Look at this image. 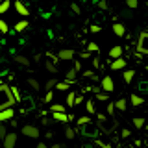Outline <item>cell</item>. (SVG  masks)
Listing matches in <instances>:
<instances>
[{"label": "cell", "mask_w": 148, "mask_h": 148, "mask_svg": "<svg viewBox=\"0 0 148 148\" xmlns=\"http://www.w3.org/2000/svg\"><path fill=\"white\" fill-rule=\"evenodd\" d=\"M85 111L89 115H96V102L95 100H85Z\"/></svg>", "instance_id": "obj_20"}, {"label": "cell", "mask_w": 148, "mask_h": 148, "mask_svg": "<svg viewBox=\"0 0 148 148\" xmlns=\"http://www.w3.org/2000/svg\"><path fill=\"white\" fill-rule=\"evenodd\" d=\"M9 8H11V2H9V0H4V2L0 4V13H2V15H6Z\"/></svg>", "instance_id": "obj_29"}, {"label": "cell", "mask_w": 148, "mask_h": 148, "mask_svg": "<svg viewBox=\"0 0 148 148\" xmlns=\"http://www.w3.org/2000/svg\"><path fill=\"white\" fill-rule=\"evenodd\" d=\"M83 76H85V78H91V80H96V72H95V71H91V69L83 71Z\"/></svg>", "instance_id": "obj_37"}, {"label": "cell", "mask_w": 148, "mask_h": 148, "mask_svg": "<svg viewBox=\"0 0 148 148\" xmlns=\"http://www.w3.org/2000/svg\"><path fill=\"white\" fill-rule=\"evenodd\" d=\"M145 128H146V132H148V122H146V124H145Z\"/></svg>", "instance_id": "obj_56"}, {"label": "cell", "mask_w": 148, "mask_h": 148, "mask_svg": "<svg viewBox=\"0 0 148 148\" xmlns=\"http://www.w3.org/2000/svg\"><path fill=\"white\" fill-rule=\"evenodd\" d=\"M58 82H59V80H56V78H48V80H46V82H45V89H46V91H50V89H54V87H56V85H58Z\"/></svg>", "instance_id": "obj_26"}, {"label": "cell", "mask_w": 148, "mask_h": 148, "mask_svg": "<svg viewBox=\"0 0 148 148\" xmlns=\"http://www.w3.org/2000/svg\"><path fill=\"white\" fill-rule=\"evenodd\" d=\"M28 87H32V91H39L41 89V83L35 80V78H28Z\"/></svg>", "instance_id": "obj_23"}, {"label": "cell", "mask_w": 148, "mask_h": 148, "mask_svg": "<svg viewBox=\"0 0 148 148\" xmlns=\"http://www.w3.org/2000/svg\"><path fill=\"white\" fill-rule=\"evenodd\" d=\"M139 91H141V92H146V91H148V83H141V87H139Z\"/></svg>", "instance_id": "obj_47"}, {"label": "cell", "mask_w": 148, "mask_h": 148, "mask_svg": "<svg viewBox=\"0 0 148 148\" xmlns=\"http://www.w3.org/2000/svg\"><path fill=\"white\" fill-rule=\"evenodd\" d=\"M135 71H133V69H128V71H124V74H122V78H124V83H128V85H130V83H132L133 82V78H135Z\"/></svg>", "instance_id": "obj_19"}, {"label": "cell", "mask_w": 148, "mask_h": 148, "mask_svg": "<svg viewBox=\"0 0 148 148\" xmlns=\"http://www.w3.org/2000/svg\"><path fill=\"white\" fill-rule=\"evenodd\" d=\"M120 69H126V59L117 58L111 61V71H120Z\"/></svg>", "instance_id": "obj_13"}, {"label": "cell", "mask_w": 148, "mask_h": 148, "mask_svg": "<svg viewBox=\"0 0 148 148\" xmlns=\"http://www.w3.org/2000/svg\"><path fill=\"white\" fill-rule=\"evenodd\" d=\"M13 8H15L17 15H21V17H28V15H30V6H28V4H24L22 0H15Z\"/></svg>", "instance_id": "obj_6"}, {"label": "cell", "mask_w": 148, "mask_h": 148, "mask_svg": "<svg viewBox=\"0 0 148 148\" xmlns=\"http://www.w3.org/2000/svg\"><path fill=\"white\" fill-rule=\"evenodd\" d=\"M130 135H132V132H130L128 128H122V130H120V137H122V139H128Z\"/></svg>", "instance_id": "obj_40"}, {"label": "cell", "mask_w": 148, "mask_h": 148, "mask_svg": "<svg viewBox=\"0 0 148 148\" xmlns=\"http://www.w3.org/2000/svg\"><path fill=\"white\" fill-rule=\"evenodd\" d=\"M56 89L58 91H67V89H71V82H58V85H56Z\"/></svg>", "instance_id": "obj_27"}, {"label": "cell", "mask_w": 148, "mask_h": 148, "mask_svg": "<svg viewBox=\"0 0 148 148\" xmlns=\"http://www.w3.org/2000/svg\"><path fill=\"white\" fill-rule=\"evenodd\" d=\"M50 148H67V146H65L63 143H56V145H52V146H50Z\"/></svg>", "instance_id": "obj_48"}, {"label": "cell", "mask_w": 148, "mask_h": 148, "mask_svg": "<svg viewBox=\"0 0 148 148\" xmlns=\"http://www.w3.org/2000/svg\"><path fill=\"white\" fill-rule=\"evenodd\" d=\"M41 58H43V56H41V54H35V58H34V61H41Z\"/></svg>", "instance_id": "obj_52"}, {"label": "cell", "mask_w": 148, "mask_h": 148, "mask_svg": "<svg viewBox=\"0 0 148 148\" xmlns=\"http://www.w3.org/2000/svg\"><path fill=\"white\" fill-rule=\"evenodd\" d=\"M100 87H102V91L113 92V91H115V82H113V78H111V76H104V78L100 80Z\"/></svg>", "instance_id": "obj_8"}, {"label": "cell", "mask_w": 148, "mask_h": 148, "mask_svg": "<svg viewBox=\"0 0 148 148\" xmlns=\"http://www.w3.org/2000/svg\"><path fill=\"white\" fill-rule=\"evenodd\" d=\"M91 2H92V4H96V6H98V2H100V0H91Z\"/></svg>", "instance_id": "obj_55"}, {"label": "cell", "mask_w": 148, "mask_h": 148, "mask_svg": "<svg viewBox=\"0 0 148 148\" xmlns=\"http://www.w3.org/2000/svg\"><path fill=\"white\" fill-rule=\"evenodd\" d=\"M137 52L148 56V32L139 34V39H137Z\"/></svg>", "instance_id": "obj_4"}, {"label": "cell", "mask_w": 148, "mask_h": 148, "mask_svg": "<svg viewBox=\"0 0 148 148\" xmlns=\"http://www.w3.org/2000/svg\"><path fill=\"white\" fill-rule=\"evenodd\" d=\"M52 120H54V119H52ZM52 120H50V119H46L45 115H43V119H41V124H43V126H50V122H52Z\"/></svg>", "instance_id": "obj_45"}, {"label": "cell", "mask_w": 148, "mask_h": 148, "mask_svg": "<svg viewBox=\"0 0 148 148\" xmlns=\"http://www.w3.org/2000/svg\"><path fill=\"white\" fill-rule=\"evenodd\" d=\"M45 69H46V71H48L50 74H56V72L59 71V69H58V65H56V61H54V59H45Z\"/></svg>", "instance_id": "obj_17"}, {"label": "cell", "mask_w": 148, "mask_h": 148, "mask_svg": "<svg viewBox=\"0 0 148 148\" xmlns=\"http://www.w3.org/2000/svg\"><path fill=\"white\" fill-rule=\"evenodd\" d=\"M132 122H133V126H135L137 130H141V128H145L146 120L143 119V117H133V119H132Z\"/></svg>", "instance_id": "obj_22"}, {"label": "cell", "mask_w": 148, "mask_h": 148, "mask_svg": "<svg viewBox=\"0 0 148 148\" xmlns=\"http://www.w3.org/2000/svg\"><path fill=\"white\" fill-rule=\"evenodd\" d=\"M0 96H2V100H0V109H8V108H13L15 104H18L15 95H13L11 85H8V83H0Z\"/></svg>", "instance_id": "obj_1"}, {"label": "cell", "mask_w": 148, "mask_h": 148, "mask_svg": "<svg viewBox=\"0 0 148 148\" xmlns=\"http://www.w3.org/2000/svg\"><path fill=\"white\" fill-rule=\"evenodd\" d=\"M106 111H108V115H111V117H113L115 111H117V104H115V102H109L108 108H106Z\"/></svg>", "instance_id": "obj_30"}, {"label": "cell", "mask_w": 148, "mask_h": 148, "mask_svg": "<svg viewBox=\"0 0 148 148\" xmlns=\"http://www.w3.org/2000/svg\"><path fill=\"white\" fill-rule=\"evenodd\" d=\"M67 108H65L63 104H52L50 106V111H52V113H56V111H65Z\"/></svg>", "instance_id": "obj_32"}, {"label": "cell", "mask_w": 148, "mask_h": 148, "mask_svg": "<svg viewBox=\"0 0 148 148\" xmlns=\"http://www.w3.org/2000/svg\"><path fill=\"white\" fill-rule=\"evenodd\" d=\"M30 26V22L26 21V18H22V21H18V22H15V26H13V30L17 32V34H22V32L26 30V28Z\"/></svg>", "instance_id": "obj_16"}, {"label": "cell", "mask_w": 148, "mask_h": 148, "mask_svg": "<svg viewBox=\"0 0 148 148\" xmlns=\"http://www.w3.org/2000/svg\"><path fill=\"white\" fill-rule=\"evenodd\" d=\"M52 100H54V91L50 89V91H46V95H45V104H50Z\"/></svg>", "instance_id": "obj_35"}, {"label": "cell", "mask_w": 148, "mask_h": 148, "mask_svg": "<svg viewBox=\"0 0 148 148\" xmlns=\"http://www.w3.org/2000/svg\"><path fill=\"white\" fill-rule=\"evenodd\" d=\"M92 65H95V67H100V61H98V58H95V59H92Z\"/></svg>", "instance_id": "obj_49"}, {"label": "cell", "mask_w": 148, "mask_h": 148, "mask_svg": "<svg viewBox=\"0 0 148 148\" xmlns=\"http://www.w3.org/2000/svg\"><path fill=\"white\" fill-rule=\"evenodd\" d=\"M115 104H117V109H119V111H126V109H128V100H126V98H119Z\"/></svg>", "instance_id": "obj_24"}, {"label": "cell", "mask_w": 148, "mask_h": 148, "mask_svg": "<svg viewBox=\"0 0 148 148\" xmlns=\"http://www.w3.org/2000/svg\"><path fill=\"white\" fill-rule=\"evenodd\" d=\"M11 89H13V95H15L17 102H22V96H21V91H18V87H15V85H13Z\"/></svg>", "instance_id": "obj_39"}, {"label": "cell", "mask_w": 148, "mask_h": 148, "mask_svg": "<svg viewBox=\"0 0 148 148\" xmlns=\"http://www.w3.org/2000/svg\"><path fill=\"white\" fill-rule=\"evenodd\" d=\"M54 137V132H46V139H52Z\"/></svg>", "instance_id": "obj_53"}, {"label": "cell", "mask_w": 148, "mask_h": 148, "mask_svg": "<svg viewBox=\"0 0 148 148\" xmlns=\"http://www.w3.org/2000/svg\"><path fill=\"white\" fill-rule=\"evenodd\" d=\"M15 119V109L8 108V109H0V122H8V120Z\"/></svg>", "instance_id": "obj_10"}, {"label": "cell", "mask_w": 148, "mask_h": 148, "mask_svg": "<svg viewBox=\"0 0 148 148\" xmlns=\"http://www.w3.org/2000/svg\"><path fill=\"white\" fill-rule=\"evenodd\" d=\"M96 100L108 102V91H98V92H96Z\"/></svg>", "instance_id": "obj_31"}, {"label": "cell", "mask_w": 148, "mask_h": 148, "mask_svg": "<svg viewBox=\"0 0 148 148\" xmlns=\"http://www.w3.org/2000/svg\"><path fill=\"white\" fill-rule=\"evenodd\" d=\"M65 137H67L69 141H72V139L76 137V130H74L72 126H67V128H65Z\"/></svg>", "instance_id": "obj_25"}, {"label": "cell", "mask_w": 148, "mask_h": 148, "mask_svg": "<svg viewBox=\"0 0 148 148\" xmlns=\"http://www.w3.org/2000/svg\"><path fill=\"white\" fill-rule=\"evenodd\" d=\"M52 119H54V122L69 124L71 120H74V115H67L65 111H56V113H52Z\"/></svg>", "instance_id": "obj_7"}, {"label": "cell", "mask_w": 148, "mask_h": 148, "mask_svg": "<svg viewBox=\"0 0 148 148\" xmlns=\"http://www.w3.org/2000/svg\"><path fill=\"white\" fill-rule=\"evenodd\" d=\"M137 6H139V0H126V8L137 9Z\"/></svg>", "instance_id": "obj_38"}, {"label": "cell", "mask_w": 148, "mask_h": 148, "mask_svg": "<svg viewBox=\"0 0 148 148\" xmlns=\"http://www.w3.org/2000/svg\"><path fill=\"white\" fill-rule=\"evenodd\" d=\"M0 32H2L4 35H6L8 32H9V26H8V22L4 21V18H2V21H0Z\"/></svg>", "instance_id": "obj_34"}, {"label": "cell", "mask_w": 148, "mask_h": 148, "mask_svg": "<svg viewBox=\"0 0 148 148\" xmlns=\"http://www.w3.org/2000/svg\"><path fill=\"white\" fill-rule=\"evenodd\" d=\"M82 102H83V96H76V106L82 104Z\"/></svg>", "instance_id": "obj_50"}, {"label": "cell", "mask_w": 148, "mask_h": 148, "mask_svg": "<svg viewBox=\"0 0 148 148\" xmlns=\"http://www.w3.org/2000/svg\"><path fill=\"white\" fill-rule=\"evenodd\" d=\"M35 148H48V146H46V145H45V143H39V145H37Z\"/></svg>", "instance_id": "obj_54"}, {"label": "cell", "mask_w": 148, "mask_h": 148, "mask_svg": "<svg viewBox=\"0 0 148 148\" xmlns=\"http://www.w3.org/2000/svg\"><path fill=\"white\" fill-rule=\"evenodd\" d=\"M2 143H4V148H15V145H17V133H8V135L2 139Z\"/></svg>", "instance_id": "obj_11"}, {"label": "cell", "mask_w": 148, "mask_h": 148, "mask_svg": "<svg viewBox=\"0 0 148 148\" xmlns=\"http://www.w3.org/2000/svg\"><path fill=\"white\" fill-rule=\"evenodd\" d=\"M76 74H78V69L74 67V69H71V71H67V74H65V80L74 83V82H76Z\"/></svg>", "instance_id": "obj_21"}, {"label": "cell", "mask_w": 148, "mask_h": 148, "mask_svg": "<svg viewBox=\"0 0 148 148\" xmlns=\"http://www.w3.org/2000/svg\"><path fill=\"white\" fill-rule=\"evenodd\" d=\"M80 132H82L85 137H89V139H96V137L100 135V132H102V130H100L98 124H92V122H89V124H85V126H82Z\"/></svg>", "instance_id": "obj_3"}, {"label": "cell", "mask_w": 148, "mask_h": 148, "mask_svg": "<svg viewBox=\"0 0 148 148\" xmlns=\"http://www.w3.org/2000/svg\"><path fill=\"white\" fill-rule=\"evenodd\" d=\"M130 102H132V106H133V108H139V106H143V104H145V98H143L141 95H135V92H133V95L130 96Z\"/></svg>", "instance_id": "obj_18"}, {"label": "cell", "mask_w": 148, "mask_h": 148, "mask_svg": "<svg viewBox=\"0 0 148 148\" xmlns=\"http://www.w3.org/2000/svg\"><path fill=\"white\" fill-rule=\"evenodd\" d=\"M87 50L89 52H98V46H96V43H89L87 45Z\"/></svg>", "instance_id": "obj_41"}, {"label": "cell", "mask_w": 148, "mask_h": 148, "mask_svg": "<svg viewBox=\"0 0 148 148\" xmlns=\"http://www.w3.org/2000/svg\"><path fill=\"white\" fill-rule=\"evenodd\" d=\"M109 58L111 59H117V58H122V46L120 45H115L109 48Z\"/></svg>", "instance_id": "obj_14"}, {"label": "cell", "mask_w": 148, "mask_h": 148, "mask_svg": "<svg viewBox=\"0 0 148 148\" xmlns=\"http://www.w3.org/2000/svg\"><path fill=\"white\" fill-rule=\"evenodd\" d=\"M21 133L24 137H30V139H37V137L41 135V133H39V128L34 126V124H26V126H22Z\"/></svg>", "instance_id": "obj_5"}, {"label": "cell", "mask_w": 148, "mask_h": 148, "mask_svg": "<svg viewBox=\"0 0 148 148\" xmlns=\"http://www.w3.org/2000/svg\"><path fill=\"white\" fill-rule=\"evenodd\" d=\"M74 67H76L78 71H80V69H82V65H80V61H78V59H76V61H74Z\"/></svg>", "instance_id": "obj_51"}, {"label": "cell", "mask_w": 148, "mask_h": 148, "mask_svg": "<svg viewBox=\"0 0 148 148\" xmlns=\"http://www.w3.org/2000/svg\"><path fill=\"white\" fill-rule=\"evenodd\" d=\"M89 122H91V117H89V115L78 119V126H85V124H89Z\"/></svg>", "instance_id": "obj_33"}, {"label": "cell", "mask_w": 148, "mask_h": 148, "mask_svg": "<svg viewBox=\"0 0 148 148\" xmlns=\"http://www.w3.org/2000/svg\"><path fill=\"white\" fill-rule=\"evenodd\" d=\"M82 2H87V0H82Z\"/></svg>", "instance_id": "obj_57"}, {"label": "cell", "mask_w": 148, "mask_h": 148, "mask_svg": "<svg viewBox=\"0 0 148 148\" xmlns=\"http://www.w3.org/2000/svg\"><path fill=\"white\" fill-rule=\"evenodd\" d=\"M89 32H91V34H98V32H100V26L98 24H91L89 26Z\"/></svg>", "instance_id": "obj_42"}, {"label": "cell", "mask_w": 148, "mask_h": 148, "mask_svg": "<svg viewBox=\"0 0 148 148\" xmlns=\"http://www.w3.org/2000/svg\"><path fill=\"white\" fill-rule=\"evenodd\" d=\"M146 32H148V26H146Z\"/></svg>", "instance_id": "obj_58"}, {"label": "cell", "mask_w": 148, "mask_h": 148, "mask_svg": "<svg viewBox=\"0 0 148 148\" xmlns=\"http://www.w3.org/2000/svg\"><path fill=\"white\" fill-rule=\"evenodd\" d=\"M13 61H15L17 65H21V67H30V59H28L26 56L15 54V56H13Z\"/></svg>", "instance_id": "obj_15"}, {"label": "cell", "mask_w": 148, "mask_h": 148, "mask_svg": "<svg viewBox=\"0 0 148 148\" xmlns=\"http://www.w3.org/2000/svg\"><path fill=\"white\" fill-rule=\"evenodd\" d=\"M98 8L100 9H108V2H106V0H100V2H98Z\"/></svg>", "instance_id": "obj_46"}, {"label": "cell", "mask_w": 148, "mask_h": 148, "mask_svg": "<svg viewBox=\"0 0 148 148\" xmlns=\"http://www.w3.org/2000/svg\"><path fill=\"white\" fill-rule=\"evenodd\" d=\"M6 135H8V130H6V124L2 122V126H0V137L4 139V137H6Z\"/></svg>", "instance_id": "obj_43"}, {"label": "cell", "mask_w": 148, "mask_h": 148, "mask_svg": "<svg viewBox=\"0 0 148 148\" xmlns=\"http://www.w3.org/2000/svg\"><path fill=\"white\" fill-rule=\"evenodd\" d=\"M67 106L69 108H74V106H76V95H74V92H69L67 95Z\"/></svg>", "instance_id": "obj_28"}, {"label": "cell", "mask_w": 148, "mask_h": 148, "mask_svg": "<svg viewBox=\"0 0 148 148\" xmlns=\"http://www.w3.org/2000/svg\"><path fill=\"white\" fill-rule=\"evenodd\" d=\"M96 124L104 133H113V130L119 126V122L111 115H104V113H96Z\"/></svg>", "instance_id": "obj_2"}, {"label": "cell", "mask_w": 148, "mask_h": 148, "mask_svg": "<svg viewBox=\"0 0 148 148\" xmlns=\"http://www.w3.org/2000/svg\"><path fill=\"white\" fill-rule=\"evenodd\" d=\"M120 15H122L124 18H128V17H132V8H128V9H124L122 13H120Z\"/></svg>", "instance_id": "obj_44"}, {"label": "cell", "mask_w": 148, "mask_h": 148, "mask_svg": "<svg viewBox=\"0 0 148 148\" xmlns=\"http://www.w3.org/2000/svg\"><path fill=\"white\" fill-rule=\"evenodd\" d=\"M71 9H72V13H74V15H82V8L78 6L76 2H72V4H71Z\"/></svg>", "instance_id": "obj_36"}, {"label": "cell", "mask_w": 148, "mask_h": 148, "mask_svg": "<svg viewBox=\"0 0 148 148\" xmlns=\"http://www.w3.org/2000/svg\"><path fill=\"white\" fill-rule=\"evenodd\" d=\"M111 28H113V34L115 35H119V37H124V35H126V28H124L122 22H117V21H115Z\"/></svg>", "instance_id": "obj_12"}, {"label": "cell", "mask_w": 148, "mask_h": 148, "mask_svg": "<svg viewBox=\"0 0 148 148\" xmlns=\"http://www.w3.org/2000/svg\"><path fill=\"white\" fill-rule=\"evenodd\" d=\"M74 56H76V52H74L72 48H63L58 52V58L61 59V61H71V59H74Z\"/></svg>", "instance_id": "obj_9"}]
</instances>
